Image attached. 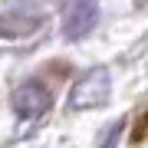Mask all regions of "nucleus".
Segmentation results:
<instances>
[{"instance_id":"1","label":"nucleus","mask_w":148,"mask_h":148,"mask_svg":"<svg viewBox=\"0 0 148 148\" xmlns=\"http://www.w3.org/2000/svg\"><path fill=\"white\" fill-rule=\"evenodd\" d=\"M95 16H99V7L95 0H73L63 13V36L66 40H82L89 36V30L95 27Z\"/></svg>"},{"instance_id":"2","label":"nucleus","mask_w":148,"mask_h":148,"mask_svg":"<svg viewBox=\"0 0 148 148\" xmlns=\"http://www.w3.org/2000/svg\"><path fill=\"white\" fill-rule=\"evenodd\" d=\"M49 109V92H46V86H40V82H23L20 89L13 92V112L20 119H36L43 115V112Z\"/></svg>"},{"instance_id":"3","label":"nucleus","mask_w":148,"mask_h":148,"mask_svg":"<svg viewBox=\"0 0 148 148\" xmlns=\"http://www.w3.org/2000/svg\"><path fill=\"white\" fill-rule=\"evenodd\" d=\"M106 95H109V76H106V69H95L86 79H79V86L73 92V102L79 109L82 106H99V102H106Z\"/></svg>"}]
</instances>
